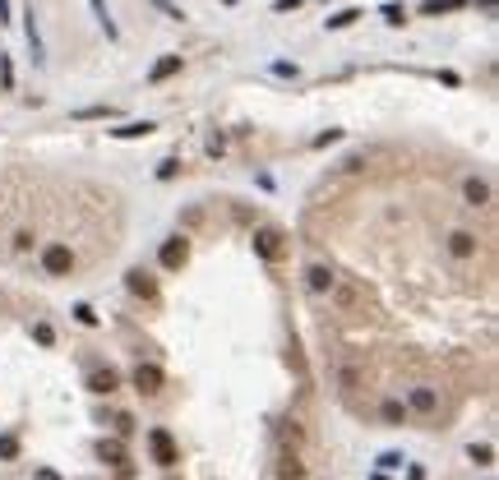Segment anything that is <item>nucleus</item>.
<instances>
[{
    "instance_id": "f257e3e1",
    "label": "nucleus",
    "mask_w": 499,
    "mask_h": 480,
    "mask_svg": "<svg viewBox=\"0 0 499 480\" xmlns=\"http://www.w3.org/2000/svg\"><path fill=\"white\" fill-rule=\"evenodd\" d=\"M148 452H153V462L162 466V471H172L176 462H181V448H176V439H172V430H148Z\"/></svg>"
},
{
    "instance_id": "f03ea898",
    "label": "nucleus",
    "mask_w": 499,
    "mask_h": 480,
    "mask_svg": "<svg viewBox=\"0 0 499 480\" xmlns=\"http://www.w3.org/2000/svg\"><path fill=\"white\" fill-rule=\"evenodd\" d=\"M42 273H47V278H70V273H74V249L61 245V240H51V245L42 249Z\"/></svg>"
},
{
    "instance_id": "7ed1b4c3",
    "label": "nucleus",
    "mask_w": 499,
    "mask_h": 480,
    "mask_svg": "<svg viewBox=\"0 0 499 480\" xmlns=\"http://www.w3.org/2000/svg\"><path fill=\"white\" fill-rule=\"evenodd\" d=\"M254 254L268 259V264H278L282 254H287V236H282L278 227H259V231H254Z\"/></svg>"
},
{
    "instance_id": "20e7f679",
    "label": "nucleus",
    "mask_w": 499,
    "mask_h": 480,
    "mask_svg": "<svg viewBox=\"0 0 499 480\" xmlns=\"http://www.w3.org/2000/svg\"><path fill=\"white\" fill-rule=\"evenodd\" d=\"M157 259H162V268H185L190 264V240L185 236H167V240H162V249H157Z\"/></svg>"
},
{
    "instance_id": "39448f33",
    "label": "nucleus",
    "mask_w": 499,
    "mask_h": 480,
    "mask_svg": "<svg viewBox=\"0 0 499 480\" xmlns=\"http://www.w3.org/2000/svg\"><path fill=\"white\" fill-rule=\"evenodd\" d=\"M130 379H134V388H139L143 397H153V393H162V384H167V374L157 370L153 360H139V365H134V374H130Z\"/></svg>"
},
{
    "instance_id": "423d86ee",
    "label": "nucleus",
    "mask_w": 499,
    "mask_h": 480,
    "mask_svg": "<svg viewBox=\"0 0 499 480\" xmlns=\"http://www.w3.org/2000/svg\"><path fill=\"white\" fill-rule=\"evenodd\" d=\"M462 199H467L471 208H490L495 189H490V180H481V176H467V180H462Z\"/></svg>"
},
{
    "instance_id": "0eeeda50",
    "label": "nucleus",
    "mask_w": 499,
    "mask_h": 480,
    "mask_svg": "<svg viewBox=\"0 0 499 480\" xmlns=\"http://www.w3.org/2000/svg\"><path fill=\"white\" fill-rule=\"evenodd\" d=\"M125 291L139 295V300H157V282L148 278L143 268H130V273H125Z\"/></svg>"
},
{
    "instance_id": "6e6552de",
    "label": "nucleus",
    "mask_w": 499,
    "mask_h": 480,
    "mask_svg": "<svg viewBox=\"0 0 499 480\" xmlns=\"http://www.w3.org/2000/svg\"><path fill=\"white\" fill-rule=\"evenodd\" d=\"M305 282H310L314 295H328L333 286H338V278H333V268H328V264H310V268H305Z\"/></svg>"
},
{
    "instance_id": "1a4fd4ad",
    "label": "nucleus",
    "mask_w": 499,
    "mask_h": 480,
    "mask_svg": "<svg viewBox=\"0 0 499 480\" xmlns=\"http://www.w3.org/2000/svg\"><path fill=\"white\" fill-rule=\"evenodd\" d=\"M407 411H416V416H435V411H439V393H435V388H411Z\"/></svg>"
},
{
    "instance_id": "9d476101",
    "label": "nucleus",
    "mask_w": 499,
    "mask_h": 480,
    "mask_svg": "<svg viewBox=\"0 0 499 480\" xmlns=\"http://www.w3.org/2000/svg\"><path fill=\"white\" fill-rule=\"evenodd\" d=\"M116 388H121V374L111 370V365H102V370L88 374V393H102V397H107V393H116Z\"/></svg>"
},
{
    "instance_id": "9b49d317",
    "label": "nucleus",
    "mask_w": 499,
    "mask_h": 480,
    "mask_svg": "<svg viewBox=\"0 0 499 480\" xmlns=\"http://www.w3.org/2000/svg\"><path fill=\"white\" fill-rule=\"evenodd\" d=\"M449 254L453 259H471V254H476V236L471 231H449Z\"/></svg>"
},
{
    "instance_id": "f8f14e48",
    "label": "nucleus",
    "mask_w": 499,
    "mask_h": 480,
    "mask_svg": "<svg viewBox=\"0 0 499 480\" xmlns=\"http://www.w3.org/2000/svg\"><path fill=\"white\" fill-rule=\"evenodd\" d=\"M97 457H102V462H111V466H125V462H130V452H125L121 439H102V444H97Z\"/></svg>"
},
{
    "instance_id": "ddd939ff",
    "label": "nucleus",
    "mask_w": 499,
    "mask_h": 480,
    "mask_svg": "<svg viewBox=\"0 0 499 480\" xmlns=\"http://www.w3.org/2000/svg\"><path fill=\"white\" fill-rule=\"evenodd\" d=\"M157 125L153 121H130V125H121V129H111V139H148Z\"/></svg>"
},
{
    "instance_id": "4468645a",
    "label": "nucleus",
    "mask_w": 499,
    "mask_h": 480,
    "mask_svg": "<svg viewBox=\"0 0 499 480\" xmlns=\"http://www.w3.org/2000/svg\"><path fill=\"white\" fill-rule=\"evenodd\" d=\"M407 416H411V411H407V402H398V397H389V402L379 406V420H384V425H407Z\"/></svg>"
},
{
    "instance_id": "2eb2a0df",
    "label": "nucleus",
    "mask_w": 499,
    "mask_h": 480,
    "mask_svg": "<svg viewBox=\"0 0 499 480\" xmlns=\"http://www.w3.org/2000/svg\"><path fill=\"white\" fill-rule=\"evenodd\" d=\"M172 74H181V56H167V61H157L148 70V83H167Z\"/></svg>"
},
{
    "instance_id": "dca6fc26",
    "label": "nucleus",
    "mask_w": 499,
    "mask_h": 480,
    "mask_svg": "<svg viewBox=\"0 0 499 480\" xmlns=\"http://www.w3.org/2000/svg\"><path fill=\"white\" fill-rule=\"evenodd\" d=\"M23 19H28V23H23V32H28V51H32V65H42L47 56H42V32H37V19H32V10H28Z\"/></svg>"
},
{
    "instance_id": "f3484780",
    "label": "nucleus",
    "mask_w": 499,
    "mask_h": 480,
    "mask_svg": "<svg viewBox=\"0 0 499 480\" xmlns=\"http://www.w3.org/2000/svg\"><path fill=\"white\" fill-rule=\"evenodd\" d=\"M88 5H93V14H97V23H102V32H107L111 42H116L121 32H116V23H111V14H107V0H88Z\"/></svg>"
},
{
    "instance_id": "a211bd4d",
    "label": "nucleus",
    "mask_w": 499,
    "mask_h": 480,
    "mask_svg": "<svg viewBox=\"0 0 499 480\" xmlns=\"http://www.w3.org/2000/svg\"><path fill=\"white\" fill-rule=\"evenodd\" d=\"M278 480H305V466H301L296 457H282L278 462Z\"/></svg>"
},
{
    "instance_id": "6ab92c4d",
    "label": "nucleus",
    "mask_w": 499,
    "mask_h": 480,
    "mask_svg": "<svg viewBox=\"0 0 499 480\" xmlns=\"http://www.w3.org/2000/svg\"><path fill=\"white\" fill-rule=\"evenodd\" d=\"M467 457H471L476 466H490V462H495V448H490V444H471Z\"/></svg>"
},
{
    "instance_id": "aec40b11",
    "label": "nucleus",
    "mask_w": 499,
    "mask_h": 480,
    "mask_svg": "<svg viewBox=\"0 0 499 480\" xmlns=\"http://www.w3.org/2000/svg\"><path fill=\"white\" fill-rule=\"evenodd\" d=\"M333 300H338V305H343V310H356V286H333Z\"/></svg>"
},
{
    "instance_id": "412c9836",
    "label": "nucleus",
    "mask_w": 499,
    "mask_h": 480,
    "mask_svg": "<svg viewBox=\"0 0 499 480\" xmlns=\"http://www.w3.org/2000/svg\"><path fill=\"white\" fill-rule=\"evenodd\" d=\"M79 121H111L116 116V107H83V111H74Z\"/></svg>"
},
{
    "instance_id": "4be33fe9",
    "label": "nucleus",
    "mask_w": 499,
    "mask_h": 480,
    "mask_svg": "<svg viewBox=\"0 0 499 480\" xmlns=\"http://www.w3.org/2000/svg\"><path fill=\"white\" fill-rule=\"evenodd\" d=\"M32 342H37V346H56V328L51 324H32Z\"/></svg>"
},
{
    "instance_id": "5701e85b",
    "label": "nucleus",
    "mask_w": 499,
    "mask_h": 480,
    "mask_svg": "<svg viewBox=\"0 0 499 480\" xmlns=\"http://www.w3.org/2000/svg\"><path fill=\"white\" fill-rule=\"evenodd\" d=\"M19 457V439L14 434H0V462H14Z\"/></svg>"
},
{
    "instance_id": "b1692460",
    "label": "nucleus",
    "mask_w": 499,
    "mask_h": 480,
    "mask_svg": "<svg viewBox=\"0 0 499 480\" xmlns=\"http://www.w3.org/2000/svg\"><path fill=\"white\" fill-rule=\"evenodd\" d=\"M356 19H360V10H338V14L328 19V28H352Z\"/></svg>"
},
{
    "instance_id": "393cba45",
    "label": "nucleus",
    "mask_w": 499,
    "mask_h": 480,
    "mask_svg": "<svg viewBox=\"0 0 499 480\" xmlns=\"http://www.w3.org/2000/svg\"><path fill=\"white\" fill-rule=\"evenodd\" d=\"M74 319H79L83 328H97V310H93V305H83V300L74 305Z\"/></svg>"
},
{
    "instance_id": "a878e982",
    "label": "nucleus",
    "mask_w": 499,
    "mask_h": 480,
    "mask_svg": "<svg viewBox=\"0 0 499 480\" xmlns=\"http://www.w3.org/2000/svg\"><path fill=\"white\" fill-rule=\"evenodd\" d=\"M176 171H181V162H176V157L157 162V180H176Z\"/></svg>"
},
{
    "instance_id": "bb28decb",
    "label": "nucleus",
    "mask_w": 499,
    "mask_h": 480,
    "mask_svg": "<svg viewBox=\"0 0 499 480\" xmlns=\"http://www.w3.org/2000/svg\"><path fill=\"white\" fill-rule=\"evenodd\" d=\"M111 425H116V434H121V439H125V434H134V416H130V411H121Z\"/></svg>"
},
{
    "instance_id": "cd10ccee",
    "label": "nucleus",
    "mask_w": 499,
    "mask_h": 480,
    "mask_svg": "<svg viewBox=\"0 0 499 480\" xmlns=\"http://www.w3.org/2000/svg\"><path fill=\"white\" fill-rule=\"evenodd\" d=\"M403 466V452H379V471H398Z\"/></svg>"
},
{
    "instance_id": "c85d7f7f",
    "label": "nucleus",
    "mask_w": 499,
    "mask_h": 480,
    "mask_svg": "<svg viewBox=\"0 0 499 480\" xmlns=\"http://www.w3.org/2000/svg\"><path fill=\"white\" fill-rule=\"evenodd\" d=\"M384 19H389V23H393V28H398V23H403V5H384Z\"/></svg>"
},
{
    "instance_id": "c756f323",
    "label": "nucleus",
    "mask_w": 499,
    "mask_h": 480,
    "mask_svg": "<svg viewBox=\"0 0 499 480\" xmlns=\"http://www.w3.org/2000/svg\"><path fill=\"white\" fill-rule=\"evenodd\" d=\"M273 74H282V79H296L301 70H296V65H287V61H273Z\"/></svg>"
},
{
    "instance_id": "7c9ffc66",
    "label": "nucleus",
    "mask_w": 499,
    "mask_h": 480,
    "mask_svg": "<svg viewBox=\"0 0 499 480\" xmlns=\"http://www.w3.org/2000/svg\"><path fill=\"white\" fill-rule=\"evenodd\" d=\"M0 83H5V88H10V83H14V65L5 61V56H0Z\"/></svg>"
},
{
    "instance_id": "2f4dec72",
    "label": "nucleus",
    "mask_w": 499,
    "mask_h": 480,
    "mask_svg": "<svg viewBox=\"0 0 499 480\" xmlns=\"http://www.w3.org/2000/svg\"><path fill=\"white\" fill-rule=\"evenodd\" d=\"M343 139V129H328V134H319V139H314V148H328V143H338Z\"/></svg>"
},
{
    "instance_id": "473e14b6",
    "label": "nucleus",
    "mask_w": 499,
    "mask_h": 480,
    "mask_svg": "<svg viewBox=\"0 0 499 480\" xmlns=\"http://www.w3.org/2000/svg\"><path fill=\"white\" fill-rule=\"evenodd\" d=\"M32 480H61V471H51V466H42V471H37Z\"/></svg>"
},
{
    "instance_id": "72a5a7b5",
    "label": "nucleus",
    "mask_w": 499,
    "mask_h": 480,
    "mask_svg": "<svg viewBox=\"0 0 499 480\" xmlns=\"http://www.w3.org/2000/svg\"><path fill=\"white\" fill-rule=\"evenodd\" d=\"M0 23H10V0H0Z\"/></svg>"
},
{
    "instance_id": "f704fd0d",
    "label": "nucleus",
    "mask_w": 499,
    "mask_h": 480,
    "mask_svg": "<svg viewBox=\"0 0 499 480\" xmlns=\"http://www.w3.org/2000/svg\"><path fill=\"white\" fill-rule=\"evenodd\" d=\"M370 480H384V476H370Z\"/></svg>"
}]
</instances>
